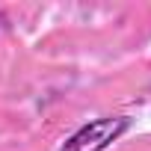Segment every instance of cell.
<instances>
[{
    "mask_svg": "<svg viewBox=\"0 0 151 151\" xmlns=\"http://www.w3.org/2000/svg\"><path fill=\"white\" fill-rule=\"evenodd\" d=\"M130 130V119L127 116H101L89 124H83L80 130H74L59 151H107L122 133Z\"/></svg>",
    "mask_w": 151,
    "mask_h": 151,
    "instance_id": "1",
    "label": "cell"
},
{
    "mask_svg": "<svg viewBox=\"0 0 151 151\" xmlns=\"http://www.w3.org/2000/svg\"><path fill=\"white\" fill-rule=\"evenodd\" d=\"M6 27H9V21H6V15H0V33H3Z\"/></svg>",
    "mask_w": 151,
    "mask_h": 151,
    "instance_id": "2",
    "label": "cell"
}]
</instances>
